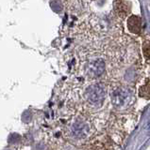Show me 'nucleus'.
<instances>
[{"instance_id": "obj_2", "label": "nucleus", "mask_w": 150, "mask_h": 150, "mask_svg": "<svg viewBox=\"0 0 150 150\" xmlns=\"http://www.w3.org/2000/svg\"><path fill=\"white\" fill-rule=\"evenodd\" d=\"M128 27L131 33L139 34L141 31V19L136 15L130 16L128 20Z\"/></svg>"}, {"instance_id": "obj_5", "label": "nucleus", "mask_w": 150, "mask_h": 150, "mask_svg": "<svg viewBox=\"0 0 150 150\" xmlns=\"http://www.w3.org/2000/svg\"><path fill=\"white\" fill-rule=\"evenodd\" d=\"M144 54L146 57L148 62H150V43H145L144 45Z\"/></svg>"}, {"instance_id": "obj_3", "label": "nucleus", "mask_w": 150, "mask_h": 150, "mask_svg": "<svg viewBox=\"0 0 150 150\" xmlns=\"http://www.w3.org/2000/svg\"><path fill=\"white\" fill-rule=\"evenodd\" d=\"M128 94L121 90L115 94V96L113 97V102L118 106L126 105V103L128 101Z\"/></svg>"}, {"instance_id": "obj_1", "label": "nucleus", "mask_w": 150, "mask_h": 150, "mask_svg": "<svg viewBox=\"0 0 150 150\" xmlns=\"http://www.w3.org/2000/svg\"><path fill=\"white\" fill-rule=\"evenodd\" d=\"M85 95H86L87 100L91 103L97 104V103H100L104 100L105 91H104V89L100 86H98V84H93V86H90L86 89Z\"/></svg>"}, {"instance_id": "obj_4", "label": "nucleus", "mask_w": 150, "mask_h": 150, "mask_svg": "<svg viewBox=\"0 0 150 150\" xmlns=\"http://www.w3.org/2000/svg\"><path fill=\"white\" fill-rule=\"evenodd\" d=\"M105 70V63L102 60H97L92 65L91 71L95 76H99Z\"/></svg>"}]
</instances>
